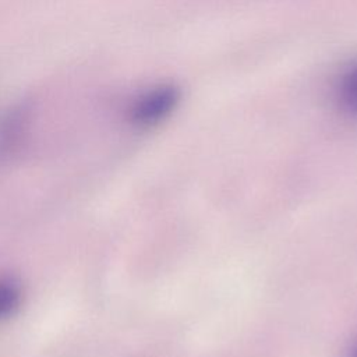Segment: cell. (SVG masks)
Instances as JSON below:
<instances>
[{
    "label": "cell",
    "mask_w": 357,
    "mask_h": 357,
    "mask_svg": "<svg viewBox=\"0 0 357 357\" xmlns=\"http://www.w3.org/2000/svg\"><path fill=\"white\" fill-rule=\"evenodd\" d=\"M22 301V290L18 282L10 278L0 279V321L13 317Z\"/></svg>",
    "instance_id": "3"
},
{
    "label": "cell",
    "mask_w": 357,
    "mask_h": 357,
    "mask_svg": "<svg viewBox=\"0 0 357 357\" xmlns=\"http://www.w3.org/2000/svg\"><path fill=\"white\" fill-rule=\"evenodd\" d=\"M180 89L173 84H156L135 93L126 107L127 120L138 128L163 123L177 107Z\"/></svg>",
    "instance_id": "1"
},
{
    "label": "cell",
    "mask_w": 357,
    "mask_h": 357,
    "mask_svg": "<svg viewBox=\"0 0 357 357\" xmlns=\"http://www.w3.org/2000/svg\"><path fill=\"white\" fill-rule=\"evenodd\" d=\"M349 357H357V344L351 349V351H350V356Z\"/></svg>",
    "instance_id": "4"
},
{
    "label": "cell",
    "mask_w": 357,
    "mask_h": 357,
    "mask_svg": "<svg viewBox=\"0 0 357 357\" xmlns=\"http://www.w3.org/2000/svg\"><path fill=\"white\" fill-rule=\"evenodd\" d=\"M332 95L339 112L357 120V60L340 68L333 82Z\"/></svg>",
    "instance_id": "2"
}]
</instances>
